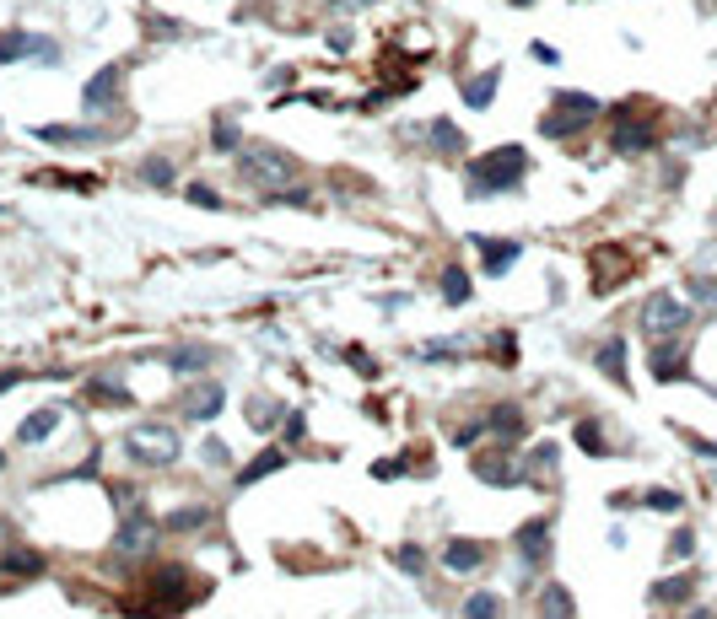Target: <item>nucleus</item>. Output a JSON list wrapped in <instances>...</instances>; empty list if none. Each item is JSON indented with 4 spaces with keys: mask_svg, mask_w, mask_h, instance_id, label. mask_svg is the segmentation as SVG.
Listing matches in <instances>:
<instances>
[{
    "mask_svg": "<svg viewBox=\"0 0 717 619\" xmlns=\"http://www.w3.org/2000/svg\"><path fill=\"white\" fill-rule=\"evenodd\" d=\"M631 275V259L620 248H594V291H615Z\"/></svg>",
    "mask_w": 717,
    "mask_h": 619,
    "instance_id": "nucleus-16",
    "label": "nucleus"
},
{
    "mask_svg": "<svg viewBox=\"0 0 717 619\" xmlns=\"http://www.w3.org/2000/svg\"><path fill=\"white\" fill-rule=\"evenodd\" d=\"M238 172L248 178V183H259V189H281V183L297 178V162H292V151L254 140V146H243V151H238Z\"/></svg>",
    "mask_w": 717,
    "mask_h": 619,
    "instance_id": "nucleus-4",
    "label": "nucleus"
},
{
    "mask_svg": "<svg viewBox=\"0 0 717 619\" xmlns=\"http://www.w3.org/2000/svg\"><path fill=\"white\" fill-rule=\"evenodd\" d=\"M598 98H588V92H556L550 98V113H539V135L545 140H572V135H583L588 124L598 119Z\"/></svg>",
    "mask_w": 717,
    "mask_h": 619,
    "instance_id": "nucleus-2",
    "label": "nucleus"
},
{
    "mask_svg": "<svg viewBox=\"0 0 717 619\" xmlns=\"http://www.w3.org/2000/svg\"><path fill=\"white\" fill-rule=\"evenodd\" d=\"M286 458H292L286 448H265L259 458H254V463H243V469H233V480H238V485H259V480H270V474H281V469H286Z\"/></svg>",
    "mask_w": 717,
    "mask_h": 619,
    "instance_id": "nucleus-21",
    "label": "nucleus"
},
{
    "mask_svg": "<svg viewBox=\"0 0 717 619\" xmlns=\"http://www.w3.org/2000/svg\"><path fill=\"white\" fill-rule=\"evenodd\" d=\"M335 5H346V11H361V5H378V0H335Z\"/></svg>",
    "mask_w": 717,
    "mask_h": 619,
    "instance_id": "nucleus-52",
    "label": "nucleus"
},
{
    "mask_svg": "<svg viewBox=\"0 0 717 619\" xmlns=\"http://www.w3.org/2000/svg\"><path fill=\"white\" fill-rule=\"evenodd\" d=\"M146 33H151V38H183V22L179 16H151Z\"/></svg>",
    "mask_w": 717,
    "mask_h": 619,
    "instance_id": "nucleus-40",
    "label": "nucleus"
},
{
    "mask_svg": "<svg viewBox=\"0 0 717 619\" xmlns=\"http://www.w3.org/2000/svg\"><path fill=\"white\" fill-rule=\"evenodd\" d=\"M60 420H65V404H44L38 415H27V420L16 426V442H27V448H33V442H49V437L60 431Z\"/></svg>",
    "mask_w": 717,
    "mask_h": 619,
    "instance_id": "nucleus-17",
    "label": "nucleus"
},
{
    "mask_svg": "<svg viewBox=\"0 0 717 619\" xmlns=\"http://www.w3.org/2000/svg\"><path fill=\"white\" fill-rule=\"evenodd\" d=\"M691 593H696V576L691 571H680V576H663V582H653V604H691Z\"/></svg>",
    "mask_w": 717,
    "mask_h": 619,
    "instance_id": "nucleus-26",
    "label": "nucleus"
},
{
    "mask_svg": "<svg viewBox=\"0 0 717 619\" xmlns=\"http://www.w3.org/2000/svg\"><path fill=\"white\" fill-rule=\"evenodd\" d=\"M442 565H448L453 576H470V571L485 565V544H475V539H448V544H442Z\"/></svg>",
    "mask_w": 717,
    "mask_h": 619,
    "instance_id": "nucleus-20",
    "label": "nucleus"
},
{
    "mask_svg": "<svg viewBox=\"0 0 717 619\" xmlns=\"http://www.w3.org/2000/svg\"><path fill=\"white\" fill-rule=\"evenodd\" d=\"M211 522V507H179V511H168V533H189V528H205Z\"/></svg>",
    "mask_w": 717,
    "mask_h": 619,
    "instance_id": "nucleus-30",
    "label": "nucleus"
},
{
    "mask_svg": "<svg viewBox=\"0 0 717 619\" xmlns=\"http://www.w3.org/2000/svg\"><path fill=\"white\" fill-rule=\"evenodd\" d=\"M685 291H691L707 313H717V275H691V281H685Z\"/></svg>",
    "mask_w": 717,
    "mask_h": 619,
    "instance_id": "nucleus-36",
    "label": "nucleus"
},
{
    "mask_svg": "<svg viewBox=\"0 0 717 619\" xmlns=\"http://www.w3.org/2000/svg\"><path fill=\"white\" fill-rule=\"evenodd\" d=\"M222 404H227V388H222L216 377H211V383H194V388L179 398V409L189 415V420H216V415H222Z\"/></svg>",
    "mask_w": 717,
    "mask_h": 619,
    "instance_id": "nucleus-13",
    "label": "nucleus"
},
{
    "mask_svg": "<svg viewBox=\"0 0 717 619\" xmlns=\"http://www.w3.org/2000/svg\"><path fill=\"white\" fill-rule=\"evenodd\" d=\"M470 469H475L485 485H518V480H529V469H518L513 463V448L502 442V448H491V452H475L470 458Z\"/></svg>",
    "mask_w": 717,
    "mask_h": 619,
    "instance_id": "nucleus-11",
    "label": "nucleus"
},
{
    "mask_svg": "<svg viewBox=\"0 0 717 619\" xmlns=\"http://www.w3.org/2000/svg\"><path fill=\"white\" fill-rule=\"evenodd\" d=\"M124 452H130L135 463H146V469H168V463L183 452V442H179L173 426L146 420V426H130V431H124Z\"/></svg>",
    "mask_w": 717,
    "mask_h": 619,
    "instance_id": "nucleus-3",
    "label": "nucleus"
},
{
    "mask_svg": "<svg viewBox=\"0 0 717 619\" xmlns=\"http://www.w3.org/2000/svg\"><path fill=\"white\" fill-rule=\"evenodd\" d=\"M22 59L60 65V44H55V38H38V33H27V27H0V65H22Z\"/></svg>",
    "mask_w": 717,
    "mask_h": 619,
    "instance_id": "nucleus-7",
    "label": "nucleus"
},
{
    "mask_svg": "<svg viewBox=\"0 0 717 619\" xmlns=\"http://www.w3.org/2000/svg\"><path fill=\"white\" fill-rule=\"evenodd\" d=\"M114 129H92V124H44V129H33V140H44V146H103Z\"/></svg>",
    "mask_w": 717,
    "mask_h": 619,
    "instance_id": "nucleus-12",
    "label": "nucleus"
},
{
    "mask_svg": "<svg viewBox=\"0 0 717 619\" xmlns=\"http://www.w3.org/2000/svg\"><path fill=\"white\" fill-rule=\"evenodd\" d=\"M183 200H189V205H200V211H222V194H216L211 183H189V189H183Z\"/></svg>",
    "mask_w": 717,
    "mask_h": 619,
    "instance_id": "nucleus-38",
    "label": "nucleus"
},
{
    "mask_svg": "<svg viewBox=\"0 0 717 619\" xmlns=\"http://www.w3.org/2000/svg\"><path fill=\"white\" fill-rule=\"evenodd\" d=\"M464 614H507V598H496V593H470V598H464Z\"/></svg>",
    "mask_w": 717,
    "mask_h": 619,
    "instance_id": "nucleus-37",
    "label": "nucleus"
},
{
    "mask_svg": "<svg viewBox=\"0 0 717 619\" xmlns=\"http://www.w3.org/2000/svg\"><path fill=\"white\" fill-rule=\"evenodd\" d=\"M140 183H151V189H162V194H168V189L179 183V168H173L168 157H146V162H140Z\"/></svg>",
    "mask_w": 717,
    "mask_h": 619,
    "instance_id": "nucleus-28",
    "label": "nucleus"
},
{
    "mask_svg": "<svg viewBox=\"0 0 717 619\" xmlns=\"http://www.w3.org/2000/svg\"><path fill=\"white\" fill-rule=\"evenodd\" d=\"M485 431H491L485 420H470V426H459V431H453V442H459V448H475V442L485 437Z\"/></svg>",
    "mask_w": 717,
    "mask_h": 619,
    "instance_id": "nucleus-45",
    "label": "nucleus"
},
{
    "mask_svg": "<svg viewBox=\"0 0 717 619\" xmlns=\"http://www.w3.org/2000/svg\"><path fill=\"white\" fill-rule=\"evenodd\" d=\"M691 448L701 452V458H717V442H701V437H691Z\"/></svg>",
    "mask_w": 717,
    "mask_h": 619,
    "instance_id": "nucleus-51",
    "label": "nucleus"
},
{
    "mask_svg": "<svg viewBox=\"0 0 717 619\" xmlns=\"http://www.w3.org/2000/svg\"><path fill=\"white\" fill-rule=\"evenodd\" d=\"M211 146H216V151H243V129L233 119H216V124H211Z\"/></svg>",
    "mask_w": 717,
    "mask_h": 619,
    "instance_id": "nucleus-33",
    "label": "nucleus"
},
{
    "mask_svg": "<svg viewBox=\"0 0 717 619\" xmlns=\"http://www.w3.org/2000/svg\"><path fill=\"white\" fill-rule=\"evenodd\" d=\"M572 437H577V448L588 452V458H609V442H604V426H598V420H577Z\"/></svg>",
    "mask_w": 717,
    "mask_h": 619,
    "instance_id": "nucleus-29",
    "label": "nucleus"
},
{
    "mask_svg": "<svg viewBox=\"0 0 717 619\" xmlns=\"http://www.w3.org/2000/svg\"><path fill=\"white\" fill-rule=\"evenodd\" d=\"M421 356H426V361H453V356H459V345H453V339H442V345H426Z\"/></svg>",
    "mask_w": 717,
    "mask_h": 619,
    "instance_id": "nucleus-47",
    "label": "nucleus"
},
{
    "mask_svg": "<svg viewBox=\"0 0 717 619\" xmlns=\"http://www.w3.org/2000/svg\"><path fill=\"white\" fill-rule=\"evenodd\" d=\"M87 394L103 398V404H120V409L130 404V388H124L120 377H92V383H87Z\"/></svg>",
    "mask_w": 717,
    "mask_h": 619,
    "instance_id": "nucleus-32",
    "label": "nucleus"
},
{
    "mask_svg": "<svg viewBox=\"0 0 717 619\" xmlns=\"http://www.w3.org/2000/svg\"><path fill=\"white\" fill-rule=\"evenodd\" d=\"M513 5H535V0H513Z\"/></svg>",
    "mask_w": 717,
    "mask_h": 619,
    "instance_id": "nucleus-53",
    "label": "nucleus"
},
{
    "mask_svg": "<svg viewBox=\"0 0 717 619\" xmlns=\"http://www.w3.org/2000/svg\"><path fill=\"white\" fill-rule=\"evenodd\" d=\"M120 507H124V522H120V533H114V555H124V561L151 555V550H157V533H162V528H157V517L140 507L135 496H130V501H120Z\"/></svg>",
    "mask_w": 717,
    "mask_h": 619,
    "instance_id": "nucleus-5",
    "label": "nucleus"
},
{
    "mask_svg": "<svg viewBox=\"0 0 717 619\" xmlns=\"http://www.w3.org/2000/svg\"><path fill=\"white\" fill-rule=\"evenodd\" d=\"M485 426H491L502 442H524V437H529V420H524L518 404H491V409H485Z\"/></svg>",
    "mask_w": 717,
    "mask_h": 619,
    "instance_id": "nucleus-19",
    "label": "nucleus"
},
{
    "mask_svg": "<svg viewBox=\"0 0 717 619\" xmlns=\"http://www.w3.org/2000/svg\"><path fill=\"white\" fill-rule=\"evenodd\" d=\"M426 146H431L437 157H459V151H470V140H464V129H459L453 119H426Z\"/></svg>",
    "mask_w": 717,
    "mask_h": 619,
    "instance_id": "nucleus-18",
    "label": "nucleus"
},
{
    "mask_svg": "<svg viewBox=\"0 0 717 619\" xmlns=\"http://www.w3.org/2000/svg\"><path fill=\"white\" fill-rule=\"evenodd\" d=\"M394 565H400L405 576H426V550H421V544H400V550H394Z\"/></svg>",
    "mask_w": 717,
    "mask_h": 619,
    "instance_id": "nucleus-35",
    "label": "nucleus"
},
{
    "mask_svg": "<svg viewBox=\"0 0 717 619\" xmlns=\"http://www.w3.org/2000/svg\"><path fill=\"white\" fill-rule=\"evenodd\" d=\"M524 172H529V151H524V146L480 151L475 162L464 168V194H470V200H496V194H507Z\"/></svg>",
    "mask_w": 717,
    "mask_h": 619,
    "instance_id": "nucleus-1",
    "label": "nucleus"
},
{
    "mask_svg": "<svg viewBox=\"0 0 717 619\" xmlns=\"http://www.w3.org/2000/svg\"><path fill=\"white\" fill-rule=\"evenodd\" d=\"M470 296H475L470 270H464V264H448V270H442V302H448V307H464Z\"/></svg>",
    "mask_w": 717,
    "mask_h": 619,
    "instance_id": "nucleus-27",
    "label": "nucleus"
},
{
    "mask_svg": "<svg viewBox=\"0 0 717 619\" xmlns=\"http://www.w3.org/2000/svg\"><path fill=\"white\" fill-rule=\"evenodd\" d=\"M0 469H5V452H0Z\"/></svg>",
    "mask_w": 717,
    "mask_h": 619,
    "instance_id": "nucleus-54",
    "label": "nucleus"
},
{
    "mask_svg": "<svg viewBox=\"0 0 717 619\" xmlns=\"http://www.w3.org/2000/svg\"><path fill=\"white\" fill-rule=\"evenodd\" d=\"M642 329L653 339L685 335V329H691V307H685L680 296H669V291H653V296L642 302Z\"/></svg>",
    "mask_w": 717,
    "mask_h": 619,
    "instance_id": "nucleus-6",
    "label": "nucleus"
},
{
    "mask_svg": "<svg viewBox=\"0 0 717 619\" xmlns=\"http://www.w3.org/2000/svg\"><path fill=\"white\" fill-rule=\"evenodd\" d=\"M329 49L346 55V49H351V27H335V33H329Z\"/></svg>",
    "mask_w": 717,
    "mask_h": 619,
    "instance_id": "nucleus-48",
    "label": "nucleus"
},
{
    "mask_svg": "<svg viewBox=\"0 0 717 619\" xmlns=\"http://www.w3.org/2000/svg\"><path fill=\"white\" fill-rule=\"evenodd\" d=\"M243 420H248V431H275V426L286 420V404H281V398H270V394H259V398H248Z\"/></svg>",
    "mask_w": 717,
    "mask_h": 619,
    "instance_id": "nucleus-22",
    "label": "nucleus"
},
{
    "mask_svg": "<svg viewBox=\"0 0 717 619\" xmlns=\"http://www.w3.org/2000/svg\"><path fill=\"white\" fill-rule=\"evenodd\" d=\"M556 458H561V448H556V442H539V448L529 452V474H550V469H556Z\"/></svg>",
    "mask_w": 717,
    "mask_h": 619,
    "instance_id": "nucleus-39",
    "label": "nucleus"
},
{
    "mask_svg": "<svg viewBox=\"0 0 717 619\" xmlns=\"http://www.w3.org/2000/svg\"><path fill=\"white\" fill-rule=\"evenodd\" d=\"M168 372H179V377H200L205 366H216V350L211 345H168Z\"/></svg>",
    "mask_w": 717,
    "mask_h": 619,
    "instance_id": "nucleus-15",
    "label": "nucleus"
},
{
    "mask_svg": "<svg viewBox=\"0 0 717 619\" xmlns=\"http://www.w3.org/2000/svg\"><path fill=\"white\" fill-rule=\"evenodd\" d=\"M124 70H130V59H114V65H103L98 76H87V87H81V108H87V113H109V108H114V98H120V87H124Z\"/></svg>",
    "mask_w": 717,
    "mask_h": 619,
    "instance_id": "nucleus-10",
    "label": "nucleus"
},
{
    "mask_svg": "<svg viewBox=\"0 0 717 619\" xmlns=\"http://www.w3.org/2000/svg\"><path fill=\"white\" fill-rule=\"evenodd\" d=\"M281 431H286V442H302V437H307V415H302V409H286Z\"/></svg>",
    "mask_w": 717,
    "mask_h": 619,
    "instance_id": "nucleus-44",
    "label": "nucleus"
},
{
    "mask_svg": "<svg viewBox=\"0 0 717 619\" xmlns=\"http://www.w3.org/2000/svg\"><path fill=\"white\" fill-rule=\"evenodd\" d=\"M529 55H535V59H545V65H561V55H556L550 44H529Z\"/></svg>",
    "mask_w": 717,
    "mask_h": 619,
    "instance_id": "nucleus-49",
    "label": "nucleus"
},
{
    "mask_svg": "<svg viewBox=\"0 0 717 619\" xmlns=\"http://www.w3.org/2000/svg\"><path fill=\"white\" fill-rule=\"evenodd\" d=\"M16 383H22V372H0V394H11Z\"/></svg>",
    "mask_w": 717,
    "mask_h": 619,
    "instance_id": "nucleus-50",
    "label": "nucleus"
},
{
    "mask_svg": "<svg viewBox=\"0 0 717 619\" xmlns=\"http://www.w3.org/2000/svg\"><path fill=\"white\" fill-rule=\"evenodd\" d=\"M200 463L216 469V474H227V469H233V448H227L222 437H205V442H200Z\"/></svg>",
    "mask_w": 717,
    "mask_h": 619,
    "instance_id": "nucleus-31",
    "label": "nucleus"
},
{
    "mask_svg": "<svg viewBox=\"0 0 717 619\" xmlns=\"http://www.w3.org/2000/svg\"><path fill=\"white\" fill-rule=\"evenodd\" d=\"M669 555H674V561H691V555H696V533H691V528H680V533L669 539Z\"/></svg>",
    "mask_w": 717,
    "mask_h": 619,
    "instance_id": "nucleus-41",
    "label": "nucleus"
},
{
    "mask_svg": "<svg viewBox=\"0 0 717 619\" xmlns=\"http://www.w3.org/2000/svg\"><path fill=\"white\" fill-rule=\"evenodd\" d=\"M405 474V458H383V463H372V480H400Z\"/></svg>",
    "mask_w": 717,
    "mask_h": 619,
    "instance_id": "nucleus-46",
    "label": "nucleus"
},
{
    "mask_svg": "<svg viewBox=\"0 0 717 619\" xmlns=\"http://www.w3.org/2000/svg\"><path fill=\"white\" fill-rule=\"evenodd\" d=\"M513 555H518L524 571H545V561H550V517H529L513 533Z\"/></svg>",
    "mask_w": 717,
    "mask_h": 619,
    "instance_id": "nucleus-9",
    "label": "nucleus"
},
{
    "mask_svg": "<svg viewBox=\"0 0 717 619\" xmlns=\"http://www.w3.org/2000/svg\"><path fill=\"white\" fill-rule=\"evenodd\" d=\"M594 361H598V372H604L609 383H620V388H626V339H620V335H615V339H604Z\"/></svg>",
    "mask_w": 717,
    "mask_h": 619,
    "instance_id": "nucleus-25",
    "label": "nucleus"
},
{
    "mask_svg": "<svg viewBox=\"0 0 717 619\" xmlns=\"http://www.w3.org/2000/svg\"><path fill=\"white\" fill-rule=\"evenodd\" d=\"M475 248H480V259H485V275H502V270H513L524 259L518 237H475Z\"/></svg>",
    "mask_w": 717,
    "mask_h": 619,
    "instance_id": "nucleus-14",
    "label": "nucleus"
},
{
    "mask_svg": "<svg viewBox=\"0 0 717 619\" xmlns=\"http://www.w3.org/2000/svg\"><path fill=\"white\" fill-rule=\"evenodd\" d=\"M642 507H653V511H680L685 501H680L674 490H648V496H642Z\"/></svg>",
    "mask_w": 717,
    "mask_h": 619,
    "instance_id": "nucleus-42",
    "label": "nucleus"
},
{
    "mask_svg": "<svg viewBox=\"0 0 717 619\" xmlns=\"http://www.w3.org/2000/svg\"><path fill=\"white\" fill-rule=\"evenodd\" d=\"M496 87H502V65H485L480 76L464 81V103H470V108H491V103H496Z\"/></svg>",
    "mask_w": 717,
    "mask_h": 619,
    "instance_id": "nucleus-24",
    "label": "nucleus"
},
{
    "mask_svg": "<svg viewBox=\"0 0 717 619\" xmlns=\"http://www.w3.org/2000/svg\"><path fill=\"white\" fill-rule=\"evenodd\" d=\"M572 609H577V604H572V593H566V587H556V582H550V587L539 593V614H572Z\"/></svg>",
    "mask_w": 717,
    "mask_h": 619,
    "instance_id": "nucleus-34",
    "label": "nucleus"
},
{
    "mask_svg": "<svg viewBox=\"0 0 717 619\" xmlns=\"http://www.w3.org/2000/svg\"><path fill=\"white\" fill-rule=\"evenodd\" d=\"M346 361H351V366H357L361 377H378V361H372V356H367V350H361V345H346Z\"/></svg>",
    "mask_w": 717,
    "mask_h": 619,
    "instance_id": "nucleus-43",
    "label": "nucleus"
},
{
    "mask_svg": "<svg viewBox=\"0 0 717 619\" xmlns=\"http://www.w3.org/2000/svg\"><path fill=\"white\" fill-rule=\"evenodd\" d=\"M680 335L669 339H653V377L658 383H680L685 377V361H680V345H674Z\"/></svg>",
    "mask_w": 717,
    "mask_h": 619,
    "instance_id": "nucleus-23",
    "label": "nucleus"
},
{
    "mask_svg": "<svg viewBox=\"0 0 717 619\" xmlns=\"http://www.w3.org/2000/svg\"><path fill=\"white\" fill-rule=\"evenodd\" d=\"M653 146H658V129L637 119V103H620L615 129H609V151H620V157H642V151H653Z\"/></svg>",
    "mask_w": 717,
    "mask_h": 619,
    "instance_id": "nucleus-8",
    "label": "nucleus"
}]
</instances>
